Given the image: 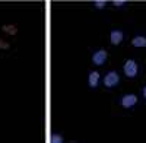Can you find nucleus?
<instances>
[{"label":"nucleus","mask_w":146,"mask_h":143,"mask_svg":"<svg viewBox=\"0 0 146 143\" xmlns=\"http://www.w3.org/2000/svg\"><path fill=\"white\" fill-rule=\"evenodd\" d=\"M139 70H140L139 63L135 60V58H127V60L124 62V64H123V73H124V76L129 77V79L137 77Z\"/></svg>","instance_id":"nucleus-1"},{"label":"nucleus","mask_w":146,"mask_h":143,"mask_svg":"<svg viewBox=\"0 0 146 143\" xmlns=\"http://www.w3.org/2000/svg\"><path fill=\"white\" fill-rule=\"evenodd\" d=\"M102 85L107 89H114L120 85V75L115 70H108L102 77Z\"/></svg>","instance_id":"nucleus-2"},{"label":"nucleus","mask_w":146,"mask_h":143,"mask_svg":"<svg viewBox=\"0 0 146 143\" xmlns=\"http://www.w3.org/2000/svg\"><path fill=\"white\" fill-rule=\"evenodd\" d=\"M137 102H139L137 95H135V93H124L123 97L118 99V105L124 110H130L133 107H136Z\"/></svg>","instance_id":"nucleus-3"},{"label":"nucleus","mask_w":146,"mask_h":143,"mask_svg":"<svg viewBox=\"0 0 146 143\" xmlns=\"http://www.w3.org/2000/svg\"><path fill=\"white\" fill-rule=\"evenodd\" d=\"M91 60L95 66H104L108 60V51L104 50V48H98V50H95L91 56Z\"/></svg>","instance_id":"nucleus-4"},{"label":"nucleus","mask_w":146,"mask_h":143,"mask_svg":"<svg viewBox=\"0 0 146 143\" xmlns=\"http://www.w3.org/2000/svg\"><path fill=\"white\" fill-rule=\"evenodd\" d=\"M101 80H102V79H101L100 72H96V70H91L89 73H88V86H89L91 89L98 88Z\"/></svg>","instance_id":"nucleus-5"},{"label":"nucleus","mask_w":146,"mask_h":143,"mask_svg":"<svg viewBox=\"0 0 146 143\" xmlns=\"http://www.w3.org/2000/svg\"><path fill=\"white\" fill-rule=\"evenodd\" d=\"M108 40H110V42H111L113 45H120L121 42L124 41V32L121 29H113L111 32H110Z\"/></svg>","instance_id":"nucleus-6"},{"label":"nucleus","mask_w":146,"mask_h":143,"mask_svg":"<svg viewBox=\"0 0 146 143\" xmlns=\"http://www.w3.org/2000/svg\"><path fill=\"white\" fill-rule=\"evenodd\" d=\"M131 45L136 48H146V35H135L131 38Z\"/></svg>","instance_id":"nucleus-7"},{"label":"nucleus","mask_w":146,"mask_h":143,"mask_svg":"<svg viewBox=\"0 0 146 143\" xmlns=\"http://www.w3.org/2000/svg\"><path fill=\"white\" fill-rule=\"evenodd\" d=\"M2 31L9 34V35H16L18 34V26L15 23H9V25H3L2 26Z\"/></svg>","instance_id":"nucleus-8"},{"label":"nucleus","mask_w":146,"mask_h":143,"mask_svg":"<svg viewBox=\"0 0 146 143\" xmlns=\"http://www.w3.org/2000/svg\"><path fill=\"white\" fill-rule=\"evenodd\" d=\"M50 140H51L53 143H62V142H64V137L60 134V133H53L51 137H50Z\"/></svg>","instance_id":"nucleus-9"},{"label":"nucleus","mask_w":146,"mask_h":143,"mask_svg":"<svg viewBox=\"0 0 146 143\" xmlns=\"http://www.w3.org/2000/svg\"><path fill=\"white\" fill-rule=\"evenodd\" d=\"M107 5H108L107 0H96V2H94L95 9H104V7H107Z\"/></svg>","instance_id":"nucleus-10"},{"label":"nucleus","mask_w":146,"mask_h":143,"mask_svg":"<svg viewBox=\"0 0 146 143\" xmlns=\"http://www.w3.org/2000/svg\"><path fill=\"white\" fill-rule=\"evenodd\" d=\"M111 5L114 7H124V6H127V2L126 0H113Z\"/></svg>","instance_id":"nucleus-11"},{"label":"nucleus","mask_w":146,"mask_h":143,"mask_svg":"<svg viewBox=\"0 0 146 143\" xmlns=\"http://www.w3.org/2000/svg\"><path fill=\"white\" fill-rule=\"evenodd\" d=\"M9 48H10V44L3 38H0V50H9Z\"/></svg>","instance_id":"nucleus-12"},{"label":"nucleus","mask_w":146,"mask_h":143,"mask_svg":"<svg viewBox=\"0 0 146 143\" xmlns=\"http://www.w3.org/2000/svg\"><path fill=\"white\" fill-rule=\"evenodd\" d=\"M142 97L145 98V101H146V85L142 88Z\"/></svg>","instance_id":"nucleus-13"}]
</instances>
